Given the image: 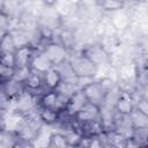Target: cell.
I'll return each mask as SVG.
<instances>
[{"instance_id": "9", "label": "cell", "mask_w": 148, "mask_h": 148, "mask_svg": "<svg viewBox=\"0 0 148 148\" xmlns=\"http://www.w3.org/2000/svg\"><path fill=\"white\" fill-rule=\"evenodd\" d=\"M43 80H44L45 91L57 90L62 83V75L58 67H52L43 74Z\"/></svg>"}, {"instance_id": "4", "label": "cell", "mask_w": 148, "mask_h": 148, "mask_svg": "<svg viewBox=\"0 0 148 148\" xmlns=\"http://www.w3.org/2000/svg\"><path fill=\"white\" fill-rule=\"evenodd\" d=\"M42 52H44V54L47 57V59L51 61V64L54 67H59L60 65L68 61V59H66V54H67L66 47L61 43L53 42L49 44Z\"/></svg>"}, {"instance_id": "16", "label": "cell", "mask_w": 148, "mask_h": 148, "mask_svg": "<svg viewBox=\"0 0 148 148\" xmlns=\"http://www.w3.org/2000/svg\"><path fill=\"white\" fill-rule=\"evenodd\" d=\"M16 45L14 42V38L10 34V31H6L2 34L1 40H0V53L2 52H15L16 51Z\"/></svg>"}, {"instance_id": "22", "label": "cell", "mask_w": 148, "mask_h": 148, "mask_svg": "<svg viewBox=\"0 0 148 148\" xmlns=\"http://www.w3.org/2000/svg\"><path fill=\"white\" fill-rule=\"evenodd\" d=\"M135 109H138L139 111H141L142 113L148 116V99L143 98V97H140L135 102Z\"/></svg>"}, {"instance_id": "19", "label": "cell", "mask_w": 148, "mask_h": 148, "mask_svg": "<svg viewBox=\"0 0 148 148\" xmlns=\"http://www.w3.org/2000/svg\"><path fill=\"white\" fill-rule=\"evenodd\" d=\"M0 65L9 68H16L15 52H2L0 53Z\"/></svg>"}, {"instance_id": "18", "label": "cell", "mask_w": 148, "mask_h": 148, "mask_svg": "<svg viewBox=\"0 0 148 148\" xmlns=\"http://www.w3.org/2000/svg\"><path fill=\"white\" fill-rule=\"evenodd\" d=\"M131 136L140 146L148 145V128H134Z\"/></svg>"}, {"instance_id": "23", "label": "cell", "mask_w": 148, "mask_h": 148, "mask_svg": "<svg viewBox=\"0 0 148 148\" xmlns=\"http://www.w3.org/2000/svg\"><path fill=\"white\" fill-rule=\"evenodd\" d=\"M141 146L132 138V136H130V138H127V141H126V143H125V146H124V148H140Z\"/></svg>"}, {"instance_id": "6", "label": "cell", "mask_w": 148, "mask_h": 148, "mask_svg": "<svg viewBox=\"0 0 148 148\" xmlns=\"http://www.w3.org/2000/svg\"><path fill=\"white\" fill-rule=\"evenodd\" d=\"M87 98L84 96V94L82 92L81 89L79 90H75L71 96L69 98L67 99L66 104H65V108L61 112H64L67 117H71V118H74L76 116V113L82 109V106L87 103Z\"/></svg>"}, {"instance_id": "11", "label": "cell", "mask_w": 148, "mask_h": 148, "mask_svg": "<svg viewBox=\"0 0 148 148\" xmlns=\"http://www.w3.org/2000/svg\"><path fill=\"white\" fill-rule=\"evenodd\" d=\"M105 142L109 148H124L127 138L117 128H108L104 133Z\"/></svg>"}, {"instance_id": "5", "label": "cell", "mask_w": 148, "mask_h": 148, "mask_svg": "<svg viewBox=\"0 0 148 148\" xmlns=\"http://www.w3.org/2000/svg\"><path fill=\"white\" fill-rule=\"evenodd\" d=\"M36 49L31 45H23L15 51V64L16 69H31V62L35 57Z\"/></svg>"}, {"instance_id": "7", "label": "cell", "mask_w": 148, "mask_h": 148, "mask_svg": "<svg viewBox=\"0 0 148 148\" xmlns=\"http://www.w3.org/2000/svg\"><path fill=\"white\" fill-rule=\"evenodd\" d=\"M80 126H81V134H82L83 138L101 136L106 131V126L104 124L103 117L98 118V119H95V120L81 123Z\"/></svg>"}, {"instance_id": "12", "label": "cell", "mask_w": 148, "mask_h": 148, "mask_svg": "<svg viewBox=\"0 0 148 148\" xmlns=\"http://www.w3.org/2000/svg\"><path fill=\"white\" fill-rule=\"evenodd\" d=\"M81 52L89 60H91L96 66L101 65L102 62L106 61V59H108V53L101 45H91L89 47H86Z\"/></svg>"}, {"instance_id": "20", "label": "cell", "mask_w": 148, "mask_h": 148, "mask_svg": "<svg viewBox=\"0 0 148 148\" xmlns=\"http://www.w3.org/2000/svg\"><path fill=\"white\" fill-rule=\"evenodd\" d=\"M16 68H9L0 65V76H1V84H5L15 79Z\"/></svg>"}, {"instance_id": "21", "label": "cell", "mask_w": 148, "mask_h": 148, "mask_svg": "<svg viewBox=\"0 0 148 148\" xmlns=\"http://www.w3.org/2000/svg\"><path fill=\"white\" fill-rule=\"evenodd\" d=\"M10 148H34V146H32L31 140L16 136L14 139V142H13Z\"/></svg>"}, {"instance_id": "17", "label": "cell", "mask_w": 148, "mask_h": 148, "mask_svg": "<svg viewBox=\"0 0 148 148\" xmlns=\"http://www.w3.org/2000/svg\"><path fill=\"white\" fill-rule=\"evenodd\" d=\"M97 5L108 12H116V10H120L124 8L125 2L123 1H116V0H106V1H99L97 2Z\"/></svg>"}, {"instance_id": "13", "label": "cell", "mask_w": 148, "mask_h": 148, "mask_svg": "<svg viewBox=\"0 0 148 148\" xmlns=\"http://www.w3.org/2000/svg\"><path fill=\"white\" fill-rule=\"evenodd\" d=\"M37 114L38 119L46 125H53L60 120V112L57 110L37 106Z\"/></svg>"}, {"instance_id": "1", "label": "cell", "mask_w": 148, "mask_h": 148, "mask_svg": "<svg viewBox=\"0 0 148 148\" xmlns=\"http://www.w3.org/2000/svg\"><path fill=\"white\" fill-rule=\"evenodd\" d=\"M111 88H112V80L109 77H104L99 81L88 82L87 84L81 87V90L89 103H92L101 108V105L105 102Z\"/></svg>"}, {"instance_id": "15", "label": "cell", "mask_w": 148, "mask_h": 148, "mask_svg": "<svg viewBox=\"0 0 148 148\" xmlns=\"http://www.w3.org/2000/svg\"><path fill=\"white\" fill-rule=\"evenodd\" d=\"M46 148H71V147L68 146L64 134L59 133V132H56V133L50 134Z\"/></svg>"}, {"instance_id": "2", "label": "cell", "mask_w": 148, "mask_h": 148, "mask_svg": "<svg viewBox=\"0 0 148 148\" xmlns=\"http://www.w3.org/2000/svg\"><path fill=\"white\" fill-rule=\"evenodd\" d=\"M68 64L79 79H91L97 73V67L91 60H89L82 52L72 56L68 59Z\"/></svg>"}, {"instance_id": "25", "label": "cell", "mask_w": 148, "mask_h": 148, "mask_svg": "<svg viewBox=\"0 0 148 148\" xmlns=\"http://www.w3.org/2000/svg\"><path fill=\"white\" fill-rule=\"evenodd\" d=\"M140 148H148V145H145V146H141Z\"/></svg>"}, {"instance_id": "8", "label": "cell", "mask_w": 148, "mask_h": 148, "mask_svg": "<svg viewBox=\"0 0 148 148\" xmlns=\"http://www.w3.org/2000/svg\"><path fill=\"white\" fill-rule=\"evenodd\" d=\"M102 118V109L92 103L87 102L82 109L76 113V116L74 117V119L76 121L81 123H86V121H90V120H95Z\"/></svg>"}, {"instance_id": "3", "label": "cell", "mask_w": 148, "mask_h": 148, "mask_svg": "<svg viewBox=\"0 0 148 148\" xmlns=\"http://www.w3.org/2000/svg\"><path fill=\"white\" fill-rule=\"evenodd\" d=\"M135 102L136 99L134 98L133 94L128 90H121L117 98H116V103H114V108L117 113L121 114V116H130L132 113V111L135 109Z\"/></svg>"}, {"instance_id": "14", "label": "cell", "mask_w": 148, "mask_h": 148, "mask_svg": "<svg viewBox=\"0 0 148 148\" xmlns=\"http://www.w3.org/2000/svg\"><path fill=\"white\" fill-rule=\"evenodd\" d=\"M130 123L134 128H148V116L139 111L138 109H134L132 113L128 116Z\"/></svg>"}, {"instance_id": "24", "label": "cell", "mask_w": 148, "mask_h": 148, "mask_svg": "<svg viewBox=\"0 0 148 148\" xmlns=\"http://www.w3.org/2000/svg\"><path fill=\"white\" fill-rule=\"evenodd\" d=\"M142 74H143V76L147 79V81H148V58L145 60V62H143V65H142Z\"/></svg>"}, {"instance_id": "10", "label": "cell", "mask_w": 148, "mask_h": 148, "mask_svg": "<svg viewBox=\"0 0 148 148\" xmlns=\"http://www.w3.org/2000/svg\"><path fill=\"white\" fill-rule=\"evenodd\" d=\"M25 91L34 95L35 91H38L40 89H44V80H43V73H39L37 71L31 69L29 74L27 75L25 80L23 81Z\"/></svg>"}]
</instances>
